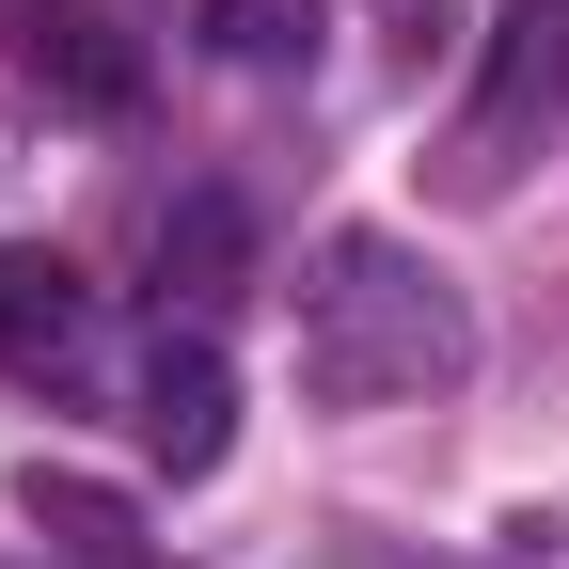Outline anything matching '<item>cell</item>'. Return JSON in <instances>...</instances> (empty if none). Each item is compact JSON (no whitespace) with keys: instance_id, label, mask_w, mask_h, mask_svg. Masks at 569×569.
<instances>
[{"instance_id":"cell-2","label":"cell","mask_w":569,"mask_h":569,"mask_svg":"<svg viewBox=\"0 0 569 569\" xmlns=\"http://www.w3.org/2000/svg\"><path fill=\"white\" fill-rule=\"evenodd\" d=\"M0 96L48 127H127L142 111V48L96 0H0Z\"/></svg>"},{"instance_id":"cell-5","label":"cell","mask_w":569,"mask_h":569,"mask_svg":"<svg viewBox=\"0 0 569 569\" xmlns=\"http://www.w3.org/2000/svg\"><path fill=\"white\" fill-rule=\"evenodd\" d=\"M80 348H96V284L48 238H0V365L17 380H80Z\"/></svg>"},{"instance_id":"cell-6","label":"cell","mask_w":569,"mask_h":569,"mask_svg":"<svg viewBox=\"0 0 569 569\" xmlns=\"http://www.w3.org/2000/svg\"><path fill=\"white\" fill-rule=\"evenodd\" d=\"M238 253H253L238 190H190V206H159V301H222V284H238Z\"/></svg>"},{"instance_id":"cell-3","label":"cell","mask_w":569,"mask_h":569,"mask_svg":"<svg viewBox=\"0 0 569 569\" xmlns=\"http://www.w3.org/2000/svg\"><path fill=\"white\" fill-rule=\"evenodd\" d=\"M553 111H569V0H507V17L475 32V159H459V174L490 190Z\"/></svg>"},{"instance_id":"cell-4","label":"cell","mask_w":569,"mask_h":569,"mask_svg":"<svg viewBox=\"0 0 569 569\" xmlns=\"http://www.w3.org/2000/svg\"><path fill=\"white\" fill-rule=\"evenodd\" d=\"M127 411H142V459H159L174 490H190V475H222V443H238V365H222V332H206V317L159 332Z\"/></svg>"},{"instance_id":"cell-1","label":"cell","mask_w":569,"mask_h":569,"mask_svg":"<svg viewBox=\"0 0 569 569\" xmlns=\"http://www.w3.org/2000/svg\"><path fill=\"white\" fill-rule=\"evenodd\" d=\"M284 301H301V396H317V411H427V396L475 380L459 284L427 269L411 238H380V222L317 238V269L284 284Z\"/></svg>"},{"instance_id":"cell-7","label":"cell","mask_w":569,"mask_h":569,"mask_svg":"<svg viewBox=\"0 0 569 569\" xmlns=\"http://www.w3.org/2000/svg\"><path fill=\"white\" fill-rule=\"evenodd\" d=\"M332 0H206V48L238 63V80H284V63H317Z\"/></svg>"},{"instance_id":"cell-8","label":"cell","mask_w":569,"mask_h":569,"mask_svg":"<svg viewBox=\"0 0 569 569\" xmlns=\"http://www.w3.org/2000/svg\"><path fill=\"white\" fill-rule=\"evenodd\" d=\"M459 17H475V0H380V48L411 63V80H427V63L459 48Z\"/></svg>"}]
</instances>
